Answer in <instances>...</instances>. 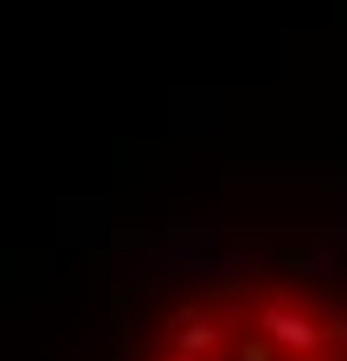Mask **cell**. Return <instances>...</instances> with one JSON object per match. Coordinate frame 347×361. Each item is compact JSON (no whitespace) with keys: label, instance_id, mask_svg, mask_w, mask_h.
Returning <instances> with one entry per match:
<instances>
[{"label":"cell","instance_id":"obj_1","mask_svg":"<svg viewBox=\"0 0 347 361\" xmlns=\"http://www.w3.org/2000/svg\"><path fill=\"white\" fill-rule=\"evenodd\" d=\"M132 361H347V299L285 271H236L174 299Z\"/></svg>","mask_w":347,"mask_h":361}]
</instances>
